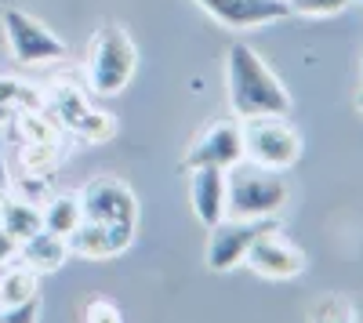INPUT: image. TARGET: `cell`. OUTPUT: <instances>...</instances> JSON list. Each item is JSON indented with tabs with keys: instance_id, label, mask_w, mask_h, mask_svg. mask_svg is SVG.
I'll use <instances>...</instances> for the list:
<instances>
[{
	"instance_id": "obj_2",
	"label": "cell",
	"mask_w": 363,
	"mask_h": 323,
	"mask_svg": "<svg viewBox=\"0 0 363 323\" xmlns=\"http://www.w3.org/2000/svg\"><path fill=\"white\" fill-rule=\"evenodd\" d=\"M138 69V47L131 33L116 22H102L95 33L87 37L84 51V76H87V91L113 98L131 84Z\"/></svg>"
},
{
	"instance_id": "obj_15",
	"label": "cell",
	"mask_w": 363,
	"mask_h": 323,
	"mask_svg": "<svg viewBox=\"0 0 363 323\" xmlns=\"http://www.w3.org/2000/svg\"><path fill=\"white\" fill-rule=\"evenodd\" d=\"M0 229L8 232V237L15 244L29 240L33 232L44 229V218H40V203H29L22 196H4V203H0Z\"/></svg>"
},
{
	"instance_id": "obj_26",
	"label": "cell",
	"mask_w": 363,
	"mask_h": 323,
	"mask_svg": "<svg viewBox=\"0 0 363 323\" xmlns=\"http://www.w3.org/2000/svg\"><path fill=\"white\" fill-rule=\"evenodd\" d=\"M352 102H356V109L363 113V80H359V87H356V98H352Z\"/></svg>"
},
{
	"instance_id": "obj_25",
	"label": "cell",
	"mask_w": 363,
	"mask_h": 323,
	"mask_svg": "<svg viewBox=\"0 0 363 323\" xmlns=\"http://www.w3.org/2000/svg\"><path fill=\"white\" fill-rule=\"evenodd\" d=\"M15 254H18V244H15V240L8 237L4 229H0V269H4L8 261H15Z\"/></svg>"
},
{
	"instance_id": "obj_5",
	"label": "cell",
	"mask_w": 363,
	"mask_h": 323,
	"mask_svg": "<svg viewBox=\"0 0 363 323\" xmlns=\"http://www.w3.org/2000/svg\"><path fill=\"white\" fill-rule=\"evenodd\" d=\"M240 131H244V160L265 171H291L306 149L301 131L287 116H247L240 120Z\"/></svg>"
},
{
	"instance_id": "obj_9",
	"label": "cell",
	"mask_w": 363,
	"mask_h": 323,
	"mask_svg": "<svg viewBox=\"0 0 363 323\" xmlns=\"http://www.w3.org/2000/svg\"><path fill=\"white\" fill-rule=\"evenodd\" d=\"M77 196H80V218L84 222L138 229V196L124 178L102 174V178H91Z\"/></svg>"
},
{
	"instance_id": "obj_14",
	"label": "cell",
	"mask_w": 363,
	"mask_h": 323,
	"mask_svg": "<svg viewBox=\"0 0 363 323\" xmlns=\"http://www.w3.org/2000/svg\"><path fill=\"white\" fill-rule=\"evenodd\" d=\"M22 266H29L37 276H44V273H58L62 269V261L69 258V244H66V237H58V232H48V229H40V232H33L29 240H22L18 244V254H15Z\"/></svg>"
},
{
	"instance_id": "obj_21",
	"label": "cell",
	"mask_w": 363,
	"mask_h": 323,
	"mask_svg": "<svg viewBox=\"0 0 363 323\" xmlns=\"http://www.w3.org/2000/svg\"><path fill=\"white\" fill-rule=\"evenodd\" d=\"M352 0H287L291 15H306V18H330L342 15Z\"/></svg>"
},
{
	"instance_id": "obj_11",
	"label": "cell",
	"mask_w": 363,
	"mask_h": 323,
	"mask_svg": "<svg viewBox=\"0 0 363 323\" xmlns=\"http://www.w3.org/2000/svg\"><path fill=\"white\" fill-rule=\"evenodd\" d=\"M131 225H99V222H77V229L66 237L69 244V258H84V261H109L120 258L131 244H135Z\"/></svg>"
},
{
	"instance_id": "obj_6",
	"label": "cell",
	"mask_w": 363,
	"mask_h": 323,
	"mask_svg": "<svg viewBox=\"0 0 363 323\" xmlns=\"http://www.w3.org/2000/svg\"><path fill=\"white\" fill-rule=\"evenodd\" d=\"M0 26H4L8 51L18 66H51L66 58V40L51 26H44L37 15H29L22 8H4Z\"/></svg>"
},
{
	"instance_id": "obj_8",
	"label": "cell",
	"mask_w": 363,
	"mask_h": 323,
	"mask_svg": "<svg viewBox=\"0 0 363 323\" xmlns=\"http://www.w3.org/2000/svg\"><path fill=\"white\" fill-rule=\"evenodd\" d=\"M244 160V131H240V116H218V120L203 124L189 149L182 153L178 167L193 171V167H222L229 171L233 164Z\"/></svg>"
},
{
	"instance_id": "obj_1",
	"label": "cell",
	"mask_w": 363,
	"mask_h": 323,
	"mask_svg": "<svg viewBox=\"0 0 363 323\" xmlns=\"http://www.w3.org/2000/svg\"><path fill=\"white\" fill-rule=\"evenodd\" d=\"M225 95H229L233 116H240V120L291 113V91L262 62V55L244 40L229 44V51H225Z\"/></svg>"
},
{
	"instance_id": "obj_24",
	"label": "cell",
	"mask_w": 363,
	"mask_h": 323,
	"mask_svg": "<svg viewBox=\"0 0 363 323\" xmlns=\"http://www.w3.org/2000/svg\"><path fill=\"white\" fill-rule=\"evenodd\" d=\"M37 316H40V295L26 298L11 309H0V323H33Z\"/></svg>"
},
{
	"instance_id": "obj_7",
	"label": "cell",
	"mask_w": 363,
	"mask_h": 323,
	"mask_svg": "<svg viewBox=\"0 0 363 323\" xmlns=\"http://www.w3.org/2000/svg\"><path fill=\"white\" fill-rule=\"evenodd\" d=\"M269 229H280L277 215L265 218H222L211 225V237L203 247V266L211 273H233L236 266H244L247 247Z\"/></svg>"
},
{
	"instance_id": "obj_22",
	"label": "cell",
	"mask_w": 363,
	"mask_h": 323,
	"mask_svg": "<svg viewBox=\"0 0 363 323\" xmlns=\"http://www.w3.org/2000/svg\"><path fill=\"white\" fill-rule=\"evenodd\" d=\"M80 319L87 323H120L124 316H120V305L106 295H91L84 305H80Z\"/></svg>"
},
{
	"instance_id": "obj_29",
	"label": "cell",
	"mask_w": 363,
	"mask_h": 323,
	"mask_svg": "<svg viewBox=\"0 0 363 323\" xmlns=\"http://www.w3.org/2000/svg\"><path fill=\"white\" fill-rule=\"evenodd\" d=\"M356 4H359V8H363V0H356Z\"/></svg>"
},
{
	"instance_id": "obj_4",
	"label": "cell",
	"mask_w": 363,
	"mask_h": 323,
	"mask_svg": "<svg viewBox=\"0 0 363 323\" xmlns=\"http://www.w3.org/2000/svg\"><path fill=\"white\" fill-rule=\"evenodd\" d=\"M44 109L55 116L66 135H73L80 142L102 145L116 135V116L91 102L87 91L73 80H51L44 87Z\"/></svg>"
},
{
	"instance_id": "obj_17",
	"label": "cell",
	"mask_w": 363,
	"mask_h": 323,
	"mask_svg": "<svg viewBox=\"0 0 363 323\" xmlns=\"http://www.w3.org/2000/svg\"><path fill=\"white\" fill-rule=\"evenodd\" d=\"M40 218L48 232H58V237H69L80 222V196L77 193H51L40 203Z\"/></svg>"
},
{
	"instance_id": "obj_20",
	"label": "cell",
	"mask_w": 363,
	"mask_h": 323,
	"mask_svg": "<svg viewBox=\"0 0 363 323\" xmlns=\"http://www.w3.org/2000/svg\"><path fill=\"white\" fill-rule=\"evenodd\" d=\"M8 193H11V196H22V200H29V203H44V200L55 193V189H51V174L18 167V171L11 174V182H8Z\"/></svg>"
},
{
	"instance_id": "obj_12",
	"label": "cell",
	"mask_w": 363,
	"mask_h": 323,
	"mask_svg": "<svg viewBox=\"0 0 363 323\" xmlns=\"http://www.w3.org/2000/svg\"><path fill=\"white\" fill-rule=\"evenodd\" d=\"M193 4L225 29H258L291 15L287 0H193Z\"/></svg>"
},
{
	"instance_id": "obj_23",
	"label": "cell",
	"mask_w": 363,
	"mask_h": 323,
	"mask_svg": "<svg viewBox=\"0 0 363 323\" xmlns=\"http://www.w3.org/2000/svg\"><path fill=\"white\" fill-rule=\"evenodd\" d=\"M309 319H359L356 316V309L342 298V295H327V298H320L313 309H309Z\"/></svg>"
},
{
	"instance_id": "obj_13",
	"label": "cell",
	"mask_w": 363,
	"mask_h": 323,
	"mask_svg": "<svg viewBox=\"0 0 363 323\" xmlns=\"http://www.w3.org/2000/svg\"><path fill=\"white\" fill-rule=\"evenodd\" d=\"M189 208L203 229L225 218V171L222 167H193L189 171Z\"/></svg>"
},
{
	"instance_id": "obj_19",
	"label": "cell",
	"mask_w": 363,
	"mask_h": 323,
	"mask_svg": "<svg viewBox=\"0 0 363 323\" xmlns=\"http://www.w3.org/2000/svg\"><path fill=\"white\" fill-rule=\"evenodd\" d=\"M0 106L8 113H18V109H40L44 106V87L29 84L22 76H0Z\"/></svg>"
},
{
	"instance_id": "obj_10",
	"label": "cell",
	"mask_w": 363,
	"mask_h": 323,
	"mask_svg": "<svg viewBox=\"0 0 363 323\" xmlns=\"http://www.w3.org/2000/svg\"><path fill=\"white\" fill-rule=\"evenodd\" d=\"M244 266L262 280H294L306 273V251L291 244L280 229H269L247 247Z\"/></svg>"
},
{
	"instance_id": "obj_18",
	"label": "cell",
	"mask_w": 363,
	"mask_h": 323,
	"mask_svg": "<svg viewBox=\"0 0 363 323\" xmlns=\"http://www.w3.org/2000/svg\"><path fill=\"white\" fill-rule=\"evenodd\" d=\"M66 153H69L66 135H62V138H48V142H22V145H18V167L51 174L58 164L66 160Z\"/></svg>"
},
{
	"instance_id": "obj_28",
	"label": "cell",
	"mask_w": 363,
	"mask_h": 323,
	"mask_svg": "<svg viewBox=\"0 0 363 323\" xmlns=\"http://www.w3.org/2000/svg\"><path fill=\"white\" fill-rule=\"evenodd\" d=\"M359 80H363V55H359Z\"/></svg>"
},
{
	"instance_id": "obj_3",
	"label": "cell",
	"mask_w": 363,
	"mask_h": 323,
	"mask_svg": "<svg viewBox=\"0 0 363 323\" xmlns=\"http://www.w3.org/2000/svg\"><path fill=\"white\" fill-rule=\"evenodd\" d=\"M287 203V182L280 171H265L240 160L225 171V218H265Z\"/></svg>"
},
{
	"instance_id": "obj_16",
	"label": "cell",
	"mask_w": 363,
	"mask_h": 323,
	"mask_svg": "<svg viewBox=\"0 0 363 323\" xmlns=\"http://www.w3.org/2000/svg\"><path fill=\"white\" fill-rule=\"evenodd\" d=\"M37 283H40V276L29 269V266H22L18 258L8 261V266L0 269V309H11V305H18L26 298L40 295Z\"/></svg>"
},
{
	"instance_id": "obj_27",
	"label": "cell",
	"mask_w": 363,
	"mask_h": 323,
	"mask_svg": "<svg viewBox=\"0 0 363 323\" xmlns=\"http://www.w3.org/2000/svg\"><path fill=\"white\" fill-rule=\"evenodd\" d=\"M4 120H8V109H4V106H0V128H4Z\"/></svg>"
}]
</instances>
